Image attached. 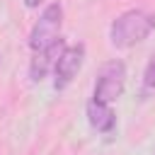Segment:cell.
<instances>
[{"label": "cell", "instance_id": "6da1fadb", "mask_svg": "<svg viewBox=\"0 0 155 155\" xmlns=\"http://www.w3.org/2000/svg\"><path fill=\"white\" fill-rule=\"evenodd\" d=\"M153 29H155V15H148L143 10H128L111 22L109 39L116 48H131L133 44L143 41Z\"/></svg>", "mask_w": 155, "mask_h": 155}, {"label": "cell", "instance_id": "7a4b0ae2", "mask_svg": "<svg viewBox=\"0 0 155 155\" xmlns=\"http://www.w3.org/2000/svg\"><path fill=\"white\" fill-rule=\"evenodd\" d=\"M61 27H63V7H61V2L46 5L41 17L36 19V24L31 27V34H29L31 51H41V48L56 44L61 39Z\"/></svg>", "mask_w": 155, "mask_h": 155}, {"label": "cell", "instance_id": "3957f363", "mask_svg": "<svg viewBox=\"0 0 155 155\" xmlns=\"http://www.w3.org/2000/svg\"><path fill=\"white\" fill-rule=\"evenodd\" d=\"M124 85H126V65L121 61H109L102 65L99 75H97V82H94V92L92 97L99 99V102H116L124 92Z\"/></svg>", "mask_w": 155, "mask_h": 155}, {"label": "cell", "instance_id": "277c9868", "mask_svg": "<svg viewBox=\"0 0 155 155\" xmlns=\"http://www.w3.org/2000/svg\"><path fill=\"white\" fill-rule=\"evenodd\" d=\"M82 61H85V46H82V44L65 46L63 53L58 56L56 65H53V75H56L53 87H56V90H65V87L75 80V75L80 73Z\"/></svg>", "mask_w": 155, "mask_h": 155}, {"label": "cell", "instance_id": "5b68a950", "mask_svg": "<svg viewBox=\"0 0 155 155\" xmlns=\"http://www.w3.org/2000/svg\"><path fill=\"white\" fill-rule=\"evenodd\" d=\"M63 48H65V44H63V39H58L56 44H51V46H46L41 51H34V58L29 63V78H31V82H41L44 80V75L56 65V61L63 53Z\"/></svg>", "mask_w": 155, "mask_h": 155}, {"label": "cell", "instance_id": "8992f818", "mask_svg": "<svg viewBox=\"0 0 155 155\" xmlns=\"http://www.w3.org/2000/svg\"><path fill=\"white\" fill-rule=\"evenodd\" d=\"M87 121H90V126H92L94 131L109 133V131H114V126H116V114H114L111 104L99 102V99L92 97V99L87 102Z\"/></svg>", "mask_w": 155, "mask_h": 155}, {"label": "cell", "instance_id": "52a82bcc", "mask_svg": "<svg viewBox=\"0 0 155 155\" xmlns=\"http://www.w3.org/2000/svg\"><path fill=\"white\" fill-rule=\"evenodd\" d=\"M150 94H155V53L150 56L148 65H145V73H143V87H140V97L148 99Z\"/></svg>", "mask_w": 155, "mask_h": 155}, {"label": "cell", "instance_id": "ba28073f", "mask_svg": "<svg viewBox=\"0 0 155 155\" xmlns=\"http://www.w3.org/2000/svg\"><path fill=\"white\" fill-rule=\"evenodd\" d=\"M39 2H41V0H24L27 7H39Z\"/></svg>", "mask_w": 155, "mask_h": 155}]
</instances>
